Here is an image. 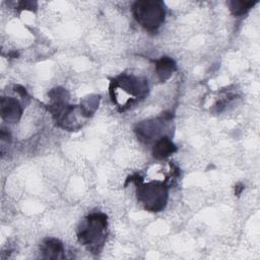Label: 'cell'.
Wrapping results in <instances>:
<instances>
[{"label":"cell","mask_w":260,"mask_h":260,"mask_svg":"<svg viewBox=\"0 0 260 260\" xmlns=\"http://www.w3.org/2000/svg\"><path fill=\"white\" fill-rule=\"evenodd\" d=\"M133 14L144 28L154 30L164 22L166 12L160 1H137L133 5Z\"/></svg>","instance_id":"cell-2"},{"label":"cell","mask_w":260,"mask_h":260,"mask_svg":"<svg viewBox=\"0 0 260 260\" xmlns=\"http://www.w3.org/2000/svg\"><path fill=\"white\" fill-rule=\"evenodd\" d=\"M147 82L132 75H121L111 82L110 90H122L127 95V104L143 99L147 93Z\"/></svg>","instance_id":"cell-4"},{"label":"cell","mask_w":260,"mask_h":260,"mask_svg":"<svg viewBox=\"0 0 260 260\" xmlns=\"http://www.w3.org/2000/svg\"><path fill=\"white\" fill-rule=\"evenodd\" d=\"M22 114V109L17 100L10 96L1 99V117L9 123L17 122Z\"/></svg>","instance_id":"cell-5"},{"label":"cell","mask_w":260,"mask_h":260,"mask_svg":"<svg viewBox=\"0 0 260 260\" xmlns=\"http://www.w3.org/2000/svg\"><path fill=\"white\" fill-rule=\"evenodd\" d=\"M41 251L43 254V258H46V259H63L64 258L63 244L55 238L46 239L42 245Z\"/></svg>","instance_id":"cell-6"},{"label":"cell","mask_w":260,"mask_h":260,"mask_svg":"<svg viewBox=\"0 0 260 260\" xmlns=\"http://www.w3.org/2000/svg\"><path fill=\"white\" fill-rule=\"evenodd\" d=\"M257 1H231L229 2L230 9L235 16L245 14Z\"/></svg>","instance_id":"cell-9"},{"label":"cell","mask_w":260,"mask_h":260,"mask_svg":"<svg viewBox=\"0 0 260 260\" xmlns=\"http://www.w3.org/2000/svg\"><path fill=\"white\" fill-rule=\"evenodd\" d=\"M15 91L18 92L22 98H24V96L26 95V90H25V88L22 87V86H20V85H16V86H15Z\"/></svg>","instance_id":"cell-11"},{"label":"cell","mask_w":260,"mask_h":260,"mask_svg":"<svg viewBox=\"0 0 260 260\" xmlns=\"http://www.w3.org/2000/svg\"><path fill=\"white\" fill-rule=\"evenodd\" d=\"M137 197L144 205V208L151 212H158L167 204L168 189L160 182H150L138 186Z\"/></svg>","instance_id":"cell-3"},{"label":"cell","mask_w":260,"mask_h":260,"mask_svg":"<svg viewBox=\"0 0 260 260\" xmlns=\"http://www.w3.org/2000/svg\"><path fill=\"white\" fill-rule=\"evenodd\" d=\"M107 215L101 212L89 214L78 229V241L92 253H99L106 240Z\"/></svg>","instance_id":"cell-1"},{"label":"cell","mask_w":260,"mask_h":260,"mask_svg":"<svg viewBox=\"0 0 260 260\" xmlns=\"http://www.w3.org/2000/svg\"><path fill=\"white\" fill-rule=\"evenodd\" d=\"M176 70V63L169 57H161L155 62V71L160 81H166Z\"/></svg>","instance_id":"cell-8"},{"label":"cell","mask_w":260,"mask_h":260,"mask_svg":"<svg viewBox=\"0 0 260 260\" xmlns=\"http://www.w3.org/2000/svg\"><path fill=\"white\" fill-rule=\"evenodd\" d=\"M0 136H1V139L4 141H9L10 140V134L8 133V131H5V129H1V133H0Z\"/></svg>","instance_id":"cell-10"},{"label":"cell","mask_w":260,"mask_h":260,"mask_svg":"<svg viewBox=\"0 0 260 260\" xmlns=\"http://www.w3.org/2000/svg\"><path fill=\"white\" fill-rule=\"evenodd\" d=\"M176 150L177 147L172 140L167 136H162L156 140L152 148V155L157 159H164L170 156Z\"/></svg>","instance_id":"cell-7"}]
</instances>
